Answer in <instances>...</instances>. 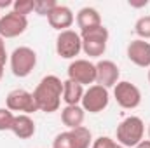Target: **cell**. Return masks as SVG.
Returning a JSON list of instances; mask_svg holds the SVG:
<instances>
[{
  "instance_id": "44dd1931",
  "label": "cell",
  "mask_w": 150,
  "mask_h": 148,
  "mask_svg": "<svg viewBox=\"0 0 150 148\" xmlns=\"http://www.w3.org/2000/svg\"><path fill=\"white\" fill-rule=\"evenodd\" d=\"M52 148H75L70 131L59 132V134L54 138V141H52Z\"/></svg>"
},
{
  "instance_id": "8992f818",
  "label": "cell",
  "mask_w": 150,
  "mask_h": 148,
  "mask_svg": "<svg viewBox=\"0 0 150 148\" xmlns=\"http://www.w3.org/2000/svg\"><path fill=\"white\" fill-rule=\"evenodd\" d=\"M110 103V94H108V89H105L103 85H89L84 92V98L80 101V106L84 108V111H89V113H100L103 111Z\"/></svg>"
},
{
  "instance_id": "cb8c5ba5",
  "label": "cell",
  "mask_w": 150,
  "mask_h": 148,
  "mask_svg": "<svg viewBox=\"0 0 150 148\" xmlns=\"http://www.w3.org/2000/svg\"><path fill=\"white\" fill-rule=\"evenodd\" d=\"M117 145L119 143L115 140H112L110 136H100L93 141L91 148H117Z\"/></svg>"
},
{
  "instance_id": "4dcf8cb0",
  "label": "cell",
  "mask_w": 150,
  "mask_h": 148,
  "mask_svg": "<svg viewBox=\"0 0 150 148\" xmlns=\"http://www.w3.org/2000/svg\"><path fill=\"white\" fill-rule=\"evenodd\" d=\"M117 148H126V147H122V145H117Z\"/></svg>"
},
{
  "instance_id": "30bf717a",
  "label": "cell",
  "mask_w": 150,
  "mask_h": 148,
  "mask_svg": "<svg viewBox=\"0 0 150 148\" xmlns=\"http://www.w3.org/2000/svg\"><path fill=\"white\" fill-rule=\"evenodd\" d=\"M28 28V18L19 16L16 12H7L0 16V37L4 38H16L23 35Z\"/></svg>"
},
{
  "instance_id": "3957f363",
  "label": "cell",
  "mask_w": 150,
  "mask_h": 148,
  "mask_svg": "<svg viewBox=\"0 0 150 148\" xmlns=\"http://www.w3.org/2000/svg\"><path fill=\"white\" fill-rule=\"evenodd\" d=\"M108 28H105L103 25L101 26H96L93 30H87V32H82L80 38H82V51L86 52V56L89 58H100L105 54L107 51V44H108Z\"/></svg>"
},
{
  "instance_id": "7402d4cb",
  "label": "cell",
  "mask_w": 150,
  "mask_h": 148,
  "mask_svg": "<svg viewBox=\"0 0 150 148\" xmlns=\"http://www.w3.org/2000/svg\"><path fill=\"white\" fill-rule=\"evenodd\" d=\"M56 5H58V2H54V0H35V12L38 16H49Z\"/></svg>"
},
{
  "instance_id": "4fadbf2b",
  "label": "cell",
  "mask_w": 150,
  "mask_h": 148,
  "mask_svg": "<svg viewBox=\"0 0 150 148\" xmlns=\"http://www.w3.org/2000/svg\"><path fill=\"white\" fill-rule=\"evenodd\" d=\"M47 21H49L51 28H54L58 32H65V30H70V26L74 25L75 16H74V12H72L70 7L58 4L51 11V14L47 16Z\"/></svg>"
},
{
  "instance_id": "7c38bea8",
  "label": "cell",
  "mask_w": 150,
  "mask_h": 148,
  "mask_svg": "<svg viewBox=\"0 0 150 148\" xmlns=\"http://www.w3.org/2000/svg\"><path fill=\"white\" fill-rule=\"evenodd\" d=\"M119 66L110 61V59H101L96 63V84L98 85H103L105 89H110L115 87V84L119 82Z\"/></svg>"
},
{
  "instance_id": "6da1fadb",
  "label": "cell",
  "mask_w": 150,
  "mask_h": 148,
  "mask_svg": "<svg viewBox=\"0 0 150 148\" xmlns=\"http://www.w3.org/2000/svg\"><path fill=\"white\" fill-rule=\"evenodd\" d=\"M33 98L38 106V111L54 113L59 110L63 99V82L56 75H45L33 91Z\"/></svg>"
},
{
  "instance_id": "f1b7e54d",
  "label": "cell",
  "mask_w": 150,
  "mask_h": 148,
  "mask_svg": "<svg viewBox=\"0 0 150 148\" xmlns=\"http://www.w3.org/2000/svg\"><path fill=\"white\" fill-rule=\"evenodd\" d=\"M149 140H150V124H149Z\"/></svg>"
},
{
  "instance_id": "7a4b0ae2",
  "label": "cell",
  "mask_w": 150,
  "mask_h": 148,
  "mask_svg": "<svg viewBox=\"0 0 150 148\" xmlns=\"http://www.w3.org/2000/svg\"><path fill=\"white\" fill-rule=\"evenodd\" d=\"M117 143L122 145L126 148H134L142 140H143V134H145V124L140 117L136 115H131V117H126L119 125H117Z\"/></svg>"
},
{
  "instance_id": "603a6c76",
  "label": "cell",
  "mask_w": 150,
  "mask_h": 148,
  "mask_svg": "<svg viewBox=\"0 0 150 148\" xmlns=\"http://www.w3.org/2000/svg\"><path fill=\"white\" fill-rule=\"evenodd\" d=\"M14 117L16 115L9 108H0V131H11Z\"/></svg>"
},
{
  "instance_id": "9c48e42d",
  "label": "cell",
  "mask_w": 150,
  "mask_h": 148,
  "mask_svg": "<svg viewBox=\"0 0 150 148\" xmlns=\"http://www.w3.org/2000/svg\"><path fill=\"white\" fill-rule=\"evenodd\" d=\"M68 80L80 85L96 84V65L89 59H74L68 65Z\"/></svg>"
},
{
  "instance_id": "52a82bcc",
  "label": "cell",
  "mask_w": 150,
  "mask_h": 148,
  "mask_svg": "<svg viewBox=\"0 0 150 148\" xmlns=\"http://www.w3.org/2000/svg\"><path fill=\"white\" fill-rule=\"evenodd\" d=\"M82 51V38L80 33L74 30H65L59 32L56 37V52L63 59H75Z\"/></svg>"
},
{
  "instance_id": "5b68a950",
  "label": "cell",
  "mask_w": 150,
  "mask_h": 148,
  "mask_svg": "<svg viewBox=\"0 0 150 148\" xmlns=\"http://www.w3.org/2000/svg\"><path fill=\"white\" fill-rule=\"evenodd\" d=\"M113 98L120 108L134 110L142 103V91L127 80H119L113 87Z\"/></svg>"
},
{
  "instance_id": "e0dca14e",
  "label": "cell",
  "mask_w": 150,
  "mask_h": 148,
  "mask_svg": "<svg viewBox=\"0 0 150 148\" xmlns=\"http://www.w3.org/2000/svg\"><path fill=\"white\" fill-rule=\"evenodd\" d=\"M84 85L72 82V80H65L63 82V101L67 103V106H72V105H80L82 98H84Z\"/></svg>"
},
{
  "instance_id": "ac0fdd59",
  "label": "cell",
  "mask_w": 150,
  "mask_h": 148,
  "mask_svg": "<svg viewBox=\"0 0 150 148\" xmlns=\"http://www.w3.org/2000/svg\"><path fill=\"white\" fill-rule=\"evenodd\" d=\"M70 134H72V140H74L75 148H89L93 145V132L80 125V127H75V129H70Z\"/></svg>"
},
{
  "instance_id": "277c9868",
  "label": "cell",
  "mask_w": 150,
  "mask_h": 148,
  "mask_svg": "<svg viewBox=\"0 0 150 148\" xmlns=\"http://www.w3.org/2000/svg\"><path fill=\"white\" fill-rule=\"evenodd\" d=\"M37 66V52L28 47V45H21L16 47L11 54V70L12 73L19 78H25L33 72V68Z\"/></svg>"
},
{
  "instance_id": "ba28073f",
  "label": "cell",
  "mask_w": 150,
  "mask_h": 148,
  "mask_svg": "<svg viewBox=\"0 0 150 148\" xmlns=\"http://www.w3.org/2000/svg\"><path fill=\"white\" fill-rule=\"evenodd\" d=\"M5 108L11 111H19L25 115H32L38 111V106L35 103L33 92H28L26 89H14L5 98Z\"/></svg>"
},
{
  "instance_id": "9a60e30c",
  "label": "cell",
  "mask_w": 150,
  "mask_h": 148,
  "mask_svg": "<svg viewBox=\"0 0 150 148\" xmlns=\"http://www.w3.org/2000/svg\"><path fill=\"white\" fill-rule=\"evenodd\" d=\"M11 131L19 140H30L35 134V122H33V118L30 115L19 113V115L14 117V122H12Z\"/></svg>"
},
{
  "instance_id": "8fae6325",
  "label": "cell",
  "mask_w": 150,
  "mask_h": 148,
  "mask_svg": "<svg viewBox=\"0 0 150 148\" xmlns=\"http://www.w3.org/2000/svg\"><path fill=\"white\" fill-rule=\"evenodd\" d=\"M126 54L133 65L140 68H150V42L142 38L131 40L126 49Z\"/></svg>"
},
{
  "instance_id": "d6986e66",
  "label": "cell",
  "mask_w": 150,
  "mask_h": 148,
  "mask_svg": "<svg viewBox=\"0 0 150 148\" xmlns=\"http://www.w3.org/2000/svg\"><path fill=\"white\" fill-rule=\"evenodd\" d=\"M35 11V0H16L12 4V12L28 18V14H32Z\"/></svg>"
},
{
  "instance_id": "4316f807",
  "label": "cell",
  "mask_w": 150,
  "mask_h": 148,
  "mask_svg": "<svg viewBox=\"0 0 150 148\" xmlns=\"http://www.w3.org/2000/svg\"><path fill=\"white\" fill-rule=\"evenodd\" d=\"M14 2H11V0H0V9H4V7H11Z\"/></svg>"
},
{
  "instance_id": "83f0119b",
  "label": "cell",
  "mask_w": 150,
  "mask_h": 148,
  "mask_svg": "<svg viewBox=\"0 0 150 148\" xmlns=\"http://www.w3.org/2000/svg\"><path fill=\"white\" fill-rule=\"evenodd\" d=\"M2 77H4V65L0 63V80H2Z\"/></svg>"
},
{
  "instance_id": "484cf974",
  "label": "cell",
  "mask_w": 150,
  "mask_h": 148,
  "mask_svg": "<svg viewBox=\"0 0 150 148\" xmlns=\"http://www.w3.org/2000/svg\"><path fill=\"white\" fill-rule=\"evenodd\" d=\"M134 148H150V140H142Z\"/></svg>"
},
{
  "instance_id": "f546056e",
  "label": "cell",
  "mask_w": 150,
  "mask_h": 148,
  "mask_svg": "<svg viewBox=\"0 0 150 148\" xmlns=\"http://www.w3.org/2000/svg\"><path fill=\"white\" fill-rule=\"evenodd\" d=\"M149 84H150V68H149Z\"/></svg>"
},
{
  "instance_id": "d4e9b609",
  "label": "cell",
  "mask_w": 150,
  "mask_h": 148,
  "mask_svg": "<svg viewBox=\"0 0 150 148\" xmlns=\"http://www.w3.org/2000/svg\"><path fill=\"white\" fill-rule=\"evenodd\" d=\"M5 59H7V52H5V42L4 38L0 37V63L5 65Z\"/></svg>"
},
{
  "instance_id": "ffe728a7",
  "label": "cell",
  "mask_w": 150,
  "mask_h": 148,
  "mask_svg": "<svg viewBox=\"0 0 150 148\" xmlns=\"http://www.w3.org/2000/svg\"><path fill=\"white\" fill-rule=\"evenodd\" d=\"M134 32L142 40H149L150 38V16H142L134 23Z\"/></svg>"
},
{
  "instance_id": "5bb4252c",
  "label": "cell",
  "mask_w": 150,
  "mask_h": 148,
  "mask_svg": "<svg viewBox=\"0 0 150 148\" xmlns=\"http://www.w3.org/2000/svg\"><path fill=\"white\" fill-rule=\"evenodd\" d=\"M75 19H77V26L80 28V33L103 25V23H101V14H100L94 7H82V9L77 12Z\"/></svg>"
},
{
  "instance_id": "2e32d148",
  "label": "cell",
  "mask_w": 150,
  "mask_h": 148,
  "mask_svg": "<svg viewBox=\"0 0 150 148\" xmlns=\"http://www.w3.org/2000/svg\"><path fill=\"white\" fill-rule=\"evenodd\" d=\"M86 118V111L80 105H72V106H65L61 110V122L68 127V129H75L80 127L84 124Z\"/></svg>"
}]
</instances>
